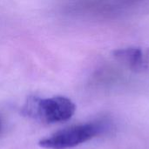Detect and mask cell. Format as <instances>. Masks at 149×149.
Returning <instances> with one entry per match:
<instances>
[{
    "instance_id": "cell-1",
    "label": "cell",
    "mask_w": 149,
    "mask_h": 149,
    "mask_svg": "<svg viewBox=\"0 0 149 149\" xmlns=\"http://www.w3.org/2000/svg\"><path fill=\"white\" fill-rule=\"evenodd\" d=\"M76 111L75 104L68 98L56 96L47 99L29 97L22 107L21 113L30 119L52 124L70 120Z\"/></svg>"
},
{
    "instance_id": "cell-4",
    "label": "cell",
    "mask_w": 149,
    "mask_h": 149,
    "mask_svg": "<svg viewBox=\"0 0 149 149\" xmlns=\"http://www.w3.org/2000/svg\"><path fill=\"white\" fill-rule=\"evenodd\" d=\"M146 55V61H147V65H148V69H149V50L148 52H147Z\"/></svg>"
},
{
    "instance_id": "cell-3",
    "label": "cell",
    "mask_w": 149,
    "mask_h": 149,
    "mask_svg": "<svg viewBox=\"0 0 149 149\" xmlns=\"http://www.w3.org/2000/svg\"><path fill=\"white\" fill-rule=\"evenodd\" d=\"M113 55L120 63L130 70L139 72L148 70L146 55L141 48L132 46L114 50Z\"/></svg>"
},
{
    "instance_id": "cell-2",
    "label": "cell",
    "mask_w": 149,
    "mask_h": 149,
    "mask_svg": "<svg viewBox=\"0 0 149 149\" xmlns=\"http://www.w3.org/2000/svg\"><path fill=\"white\" fill-rule=\"evenodd\" d=\"M103 127L98 123H86L73 126L41 140L38 145L48 149H65L74 148L94 138L102 131Z\"/></svg>"
}]
</instances>
